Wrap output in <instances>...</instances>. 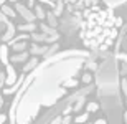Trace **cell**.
Listing matches in <instances>:
<instances>
[{"label": "cell", "instance_id": "obj_1", "mask_svg": "<svg viewBox=\"0 0 127 124\" xmlns=\"http://www.w3.org/2000/svg\"><path fill=\"white\" fill-rule=\"evenodd\" d=\"M116 20L111 8H101L99 5H93L83 13L81 37L84 43L91 48H107L117 35Z\"/></svg>", "mask_w": 127, "mask_h": 124}, {"label": "cell", "instance_id": "obj_2", "mask_svg": "<svg viewBox=\"0 0 127 124\" xmlns=\"http://www.w3.org/2000/svg\"><path fill=\"white\" fill-rule=\"evenodd\" d=\"M15 8H17V12H18V13L22 15L25 20H27V23H33V22H35V18H36V17H35V13H32L28 8H25V5L17 3V5H15Z\"/></svg>", "mask_w": 127, "mask_h": 124}, {"label": "cell", "instance_id": "obj_3", "mask_svg": "<svg viewBox=\"0 0 127 124\" xmlns=\"http://www.w3.org/2000/svg\"><path fill=\"white\" fill-rule=\"evenodd\" d=\"M5 27H7V32H5L3 35H2V41H12V40H13V35H15V30H17V27H15L13 23H12V22H7V25H5Z\"/></svg>", "mask_w": 127, "mask_h": 124}, {"label": "cell", "instance_id": "obj_4", "mask_svg": "<svg viewBox=\"0 0 127 124\" xmlns=\"http://www.w3.org/2000/svg\"><path fill=\"white\" fill-rule=\"evenodd\" d=\"M15 83H17V73L12 65H7V84H10V88H12V84H15Z\"/></svg>", "mask_w": 127, "mask_h": 124}, {"label": "cell", "instance_id": "obj_5", "mask_svg": "<svg viewBox=\"0 0 127 124\" xmlns=\"http://www.w3.org/2000/svg\"><path fill=\"white\" fill-rule=\"evenodd\" d=\"M0 61L3 63L5 66L10 65V58H8V45H2L0 46Z\"/></svg>", "mask_w": 127, "mask_h": 124}, {"label": "cell", "instance_id": "obj_6", "mask_svg": "<svg viewBox=\"0 0 127 124\" xmlns=\"http://www.w3.org/2000/svg\"><path fill=\"white\" fill-rule=\"evenodd\" d=\"M28 58V53L27 51H23V53H15V55H12L10 56V61L12 63H22V61H25Z\"/></svg>", "mask_w": 127, "mask_h": 124}, {"label": "cell", "instance_id": "obj_7", "mask_svg": "<svg viewBox=\"0 0 127 124\" xmlns=\"http://www.w3.org/2000/svg\"><path fill=\"white\" fill-rule=\"evenodd\" d=\"M35 28H36L35 23H22L17 27V30H20V32H33Z\"/></svg>", "mask_w": 127, "mask_h": 124}, {"label": "cell", "instance_id": "obj_8", "mask_svg": "<svg viewBox=\"0 0 127 124\" xmlns=\"http://www.w3.org/2000/svg\"><path fill=\"white\" fill-rule=\"evenodd\" d=\"M2 12H3L8 18H15L17 17V13H15V10L12 8V7H8V5H2Z\"/></svg>", "mask_w": 127, "mask_h": 124}, {"label": "cell", "instance_id": "obj_9", "mask_svg": "<svg viewBox=\"0 0 127 124\" xmlns=\"http://www.w3.org/2000/svg\"><path fill=\"white\" fill-rule=\"evenodd\" d=\"M38 65V58H32V60H30L28 63H27V65H25L23 66V73H27V71H32L33 68L36 66Z\"/></svg>", "mask_w": 127, "mask_h": 124}, {"label": "cell", "instance_id": "obj_10", "mask_svg": "<svg viewBox=\"0 0 127 124\" xmlns=\"http://www.w3.org/2000/svg\"><path fill=\"white\" fill-rule=\"evenodd\" d=\"M35 17L40 18V20H43V18H46V12H45L40 5H36V7H35Z\"/></svg>", "mask_w": 127, "mask_h": 124}, {"label": "cell", "instance_id": "obj_11", "mask_svg": "<svg viewBox=\"0 0 127 124\" xmlns=\"http://www.w3.org/2000/svg\"><path fill=\"white\" fill-rule=\"evenodd\" d=\"M12 48H13V51H17V53H23L25 48H27V43L25 41H18V43H15Z\"/></svg>", "mask_w": 127, "mask_h": 124}, {"label": "cell", "instance_id": "obj_12", "mask_svg": "<svg viewBox=\"0 0 127 124\" xmlns=\"http://www.w3.org/2000/svg\"><path fill=\"white\" fill-rule=\"evenodd\" d=\"M46 51V46H38V45H32V53L33 55H43Z\"/></svg>", "mask_w": 127, "mask_h": 124}, {"label": "cell", "instance_id": "obj_13", "mask_svg": "<svg viewBox=\"0 0 127 124\" xmlns=\"http://www.w3.org/2000/svg\"><path fill=\"white\" fill-rule=\"evenodd\" d=\"M46 18H48L50 27H51V28H55V27H56V15L51 13V12H48V13H46Z\"/></svg>", "mask_w": 127, "mask_h": 124}, {"label": "cell", "instance_id": "obj_14", "mask_svg": "<svg viewBox=\"0 0 127 124\" xmlns=\"http://www.w3.org/2000/svg\"><path fill=\"white\" fill-rule=\"evenodd\" d=\"M32 38L36 40V41H41V40H48L46 35H38V33H32Z\"/></svg>", "mask_w": 127, "mask_h": 124}, {"label": "cell", "instance_id": "obj_15", "mask_svg": "<svg viewBox=\"0 0 127 124\" xmlns=\"http://www.w3.org/2000/svg\"><path fill=\"white\" fill-rule=\"evenodd\" d=\"M76 84H78V81H76V80H73V78L64 80V86H66V88H69V86H76Z\"/></svg>", "mask_w": 127, "mask_h": 124}, {"label": "cell", "instance_id": "obj_16", "mask_svg": "<svg viewBox=\"0 0 127 124\" xmlns=\"http://www.w3.org/2000/svg\"><path fill=\"white\" fill-rule=\"evenodd\" d=\"M61 12H63V3H61V2H58L56 7H55V15H61Z\"/></svg>", "mask_w": 127, "mask_h": 124}, {"label": "cell", "instance_id": "obj_17", "mask_svg": "<svg viewBox=\"0 0 127 124\" xmlns=\"http://www.w3.org/2000/svg\"><path fill=\"white\" fill-rule=\"evenodd\" d=\"M7 22H8V17H7V15L0 10V23H5V25H7Z\"/></svg>", "mask_w": 127, "mask_h": 124}, {"label": "cell", "instance_id": "obj_18", "mask_svg": "<svg viewBox=\"0 0 127 124\" xmlns=\"http://www.w3.org/2000/svg\"><path fill=\"white\" fill-rule=\"evenodd\" d=\"M83 81H84V83H89L91 81V75H89V73H86L84 76H83Z\"/></svg>", "mask_w": 127, "mask_h": 124}, {"label": "cell", "instance_id": "obj_19", "mask_svg": "<svg viewBox=\"0 0 127 124\" xmlns=\"http://www.w3.org/2000/svg\"><path fill=\"white\" fill-rule=\"evenodd\" d=\"M88 109H89V111H96V109H97V104H96V103H91V104L88 106Z\"/></svg>", "mask_w": 127, "mask_h": 124}, {"label": "cell", "instance_id": "obj_20", "mask_svg": "<svg viewBox=\"0 0 127 124\" xmlns=\"http://www.w3.org/2000/svg\"><path fill=\"white\" fill-rule=\"evenodd\" d=\"M86 118H88V116H86V114H83V116H79V118H78L76 121H79V123H83V121H86Z\"/></svg>", "mask_w": 127, "mask_h": 124}, {"label": "cell", "instance_id": "obj_21", "mask_svg": "<svg viewBox=\"0 0 127 124\" xmlns=\"http://www.w3.org/2000/svg\"><path fill=\"white\" fill-rule=\"evenodd\" d=\"M5 119H7V118H5V116H3V114H0V124L3 123V121H5Z\"/></svg>", "mask_w": 127, "mask_h": 124}, {"label": "cell", "instance_id": "obj_22", "mask_svg": "<svg viewBox=\"0 0 127 124\" xmlns=\"http://www.w3.org/2000/svg\"><path fill=\"white\" fill-rule=\"evenodd\" d=\"M60 121H61V119H60V118H56V119L53 121V123H51V124H60Z\"/></svg>", "mask_w": 127, "mask_h": 124}, {"label": "cell", "instance_id": "obj_23", "mask_svg": "<svg viewBox=\"0 0 127 124\" xmlns=\"http://www.w3.org/2000/svg\"><path fill=\"white\" fill-rule=\"evenodd\" d=\"M33 3H35V0H28V7H33Z\"/></svg>", "mask_w": 127, "mask_h": 124}, {"label": "cell", "instance_id": "obj_24", "mask_svg": "<svg viewBox=\"0 0 127 124\" xmlns=\"http://www.w3.org/2000/svg\"><path fill=\"white\" fill-rule=\"evenodd\" d=\"M2 106H3V98L0 96V109H2Z\"/></svg>", "mask_w": 127, "mask_h": 124}, {"label": "cell", "instance_id": "obj_25", "mask_svg": "<svg viewBox=\"0 0 127 124\" xmlns=\"http://www.w3.org/2000/svg\"><path fill=\"white\" fill-rule=\"evenodd\" d=\"M10 2H15V3H18V0H10Z\"/></svg>", "mask_w": 127, "mask_h": 124}, {"label": "cell", "instance_id": "obj_26", "mask_svg": "<svg viewBox=\"0 0 127 124\" xmlns=\"http://www.w3.org/2000/svg\"><path fill=\"white\" fill-rule=\"evenodd\" d=\"M3 2H5V0H0V5H2V3H3Z\"/></svg>", "mask_w": 127, "mask_h": 124}]
</instances>
